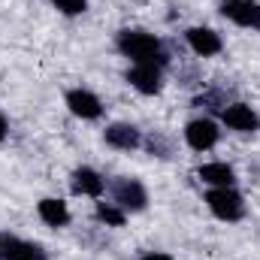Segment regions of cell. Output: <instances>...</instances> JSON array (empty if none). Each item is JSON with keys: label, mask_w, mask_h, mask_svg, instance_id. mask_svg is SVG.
Returning <instances> with one entry per match:
<instances>
[{"label": "cell", "mask_w": 260, "mask_h": 260, "mask_svg": "<svg viewBox=\"0 0 260 260\" xmlns=\"http://www.w3.org/2000/svg\"><path fill=\"white\" fill-rule=\"evenodd\" d=\"M115 52L127 58L130 64H157L164 70L170 64V52L164 40L145 27H121L115 34Z\"/></svg>", "instance_id": "obj_1"}, {"label": "cell", "mask_w": 260, "mask_h": 260, "mask_svg": "<svg viewBox=\"0 0 260 260\" xmlns=\"http://www.w3.org/2000/svg\"><path fill=\"white\" fill-rule=\"evenodd\" d=\"M106 191H109V200L124 209L127 215H139L148 209L151 197H148V188L136 179V176H115L112 182H106Z\"/></svg>", "instance_id": "obj_2"}, {"label": "cell", "mask_w": 260, "mask_h": 260, "mask_svg": "<svg viewBox=\"0 0 260 260\" xmlns=\"http://www.w3.org/2000/svg\"><path fill=\"white\" fill-rule=\"evenodd\" d=\"M203 200H206V209H209L218 221H224V224H236V221H242L245 212H248L245 197L239 194L236 188H209Z\"/></svg>", "instance_id": "obj_3"}, {"label": "cell", "mask_w": 260, "mask_h": 260, "mask_svg": "<svg viewBox=\"0 0 260 260\" xmlns=\"http://www.w3.org/2000/svg\"><path fill=\"white\" fill-rule=\"evenodd\" d=\"M182 136H185V145L191 151H200V154L203 151H212L221 142V121H215L209 115H197V118H191L185 124Z\"/></svg>", "instance_id": "obj_4"}, {"label": "cell", "mask_w": 260, "mask_h": 260, "mask_svg": "<svg viewBox=\"0 0 260 260\" xmlns=\"http://www.w3.org/2000/svg\"><path fill=\"white\" fill-rule=\"evenodd\" d=\"M218 121L233 133H257L260 130V115L251 103H242V100H230L221 112H218Z\"/></svg>", "instance_id": "obj_5"}, {"label": "cell", "mask_w": 260, "mask_h": 260, "mask_svg": "<svg viewBox=\"0 0 260 260\" xmlns=\"http://www.w3.org/2000/svg\"><path fill=\"white\" fill-rule=\"evenodd\" d=\"M64 106L70 109V115H76L79 121H100L103 118V100L91 88H67Z\"/></svg>", "instance_id": "obj_6"}, {"label": "cell", "mask_w": 260, "mask_h": 260, "mask_svg": "<svg viewBox=\"0 0 260 260\" xmlns=\"http://www.w3.org/2000/svg\"><path fill=\"white\" fill-rule=\"evenodd\" d=\"M124 82L142 97H157L164 91V67L157 64H130Z\"/></svg>", "instance_id": "obj_7"}, {"label": "cell", "mask_w": 260, "mask_h": 260, "mask_svg": "<svg viewBox=\"0 0 260 260\" xmlns=\"http://www.w3.org/2000/svg\"><path fill=\"white\" fill-rule=\"evenodd\" d=\"M218 12L230 24L245 27V30H257L260 34V3L257 0H221L218 3Z\"/></svg>", "instance_id": "obj_8"}, {"label": "cell", "mask_w": 260, "mask_h": 260, "mask_svg": "<svg viewBox=\"0 0 260 260\" xmlns=\"http://www.w3.org/2000/svg\"><path fill=\"white\" fill-rule=\"evenodd\" d=\"M0 260H49V251L40 242L21 239L9 230H0Z\"/></svg>", "instance_id": "obj_9"}, {"label": "cell", "mask_w": 260, "mask_h": 260, "mask_svg": "<svg viewBox=\"0 0 260 260\" xmlns=\"http://www.w3.org/2000/svg\"><path fill=\"white\" fill-rule=\"evenodd\" d=\"M185 43L188 49L194 52L197 58H215L224 52V37L215 30V27H206V24H194L185 30Z\"/></svg>", "instance_id": "obj_10"}, {"label": "cell", "mask_w": 260, "mask_h": 260, "mask_svg": "<svg viewBox=\"0 0 260 260\" xmlns=\"http://www.w3.org/2000/svg\"><path fill=\"white\" fill-rule=\"evenodd\" d=\"M70 194L88 197V200H100V197L106 194V179L94 167H76L70 173Z\"/></svg>", "instance_id": "obj_11"}, {"label": "cell", "mask_w": 260, "mask_h": 260, "mask_svg": "<svg viewBox=\"0 0 260 260\" xmlns=\"http://www.w3.org/2000/svg\"><path fill=\"white\" fill-rule=\"evenodd\" d=\"M142 139H145L142 130L130 121H112L103 130V142L115 151H136V148H142Z\"/></svg>", "instance_id": "obj_12"}, {"label": "cell", "mask_w": 260, "mask_h": 260, "mask_svg": "<svg viewBox=\"0 0 260 260\" xmlns=\"http://www.w3.org/2000/svg\"><path fill=\"white\" fill-rule=\"evenodd\" d=\"M194 176L206 185V188H236L239 176L227 160H206L194 170Z\"/></svg>", "instance_id": "obj_13"}, {"label": "cell", "mask_w": 260, "mask_h": 260, "mask_svg": "<svg viewBox=\"0 0 260 260\" xmlns=\"http://www.w3.org/2000/svg\"><path fill=\"white\" fill-rule=\"evenodd\" d=\"M37 218L52 230H64L73 221V212L61 197H43V200H37Z\"/></svg>", "instance_id": "obj_14"}, {"label": "cell", "mask_w": 260, "mask_h": 260, "mask_svg": "<svg viewBox=\"0 0 260 260\" xmlns=\"http://www.w3.org/2000/svg\"><path fill=\"white\" fill-rule=\"evenodd\" d=\"M127 218H130V215L124 212V209H118L112 200L106 203V200L100 197V200L94 203V221H100V224H106V227H124V224H127Z\"/></svg>", "instance_id": "obj_15"}, {"label": "cell", "mask_w": 260, "mask_h": 260, "mask_svg": "<svg viewBox=\"0 0 260 260\" xmlns=\"http://www.w3.org/2000/svg\"><path fill=\"white\" fill-rule=\"evenodd\" d=\"M142 145H145V148H148V154H154V157H170V154H173L170 139H167V136H160V133H151L148 139H142Z\"/></svg>", "instance_id": "obj_16"}, {"label": "cell", "mask_w": 260, "mask_h": 260, "mask_svg": "<svg viewBox=\"0 0 260 260\" xmlns=\"http://www.w3.org/2000/svg\"><path fill=\"white\" fill-rule=\"evenodd\" d=\"M61 15L67 18H76V15H85L88 12V0H49Z\"/></svg>", "instance_id": "obj_17"}, {"label": "cell", "mask_w": 260, "mask_h": 260, "mask_svg": "<svg viewBox=\"0 0 260 260\" xmlns=\"http://www.w3.org/2000/svg\"><path fill=\"white\" fill-rule=\"evenodd\" d=\"M139 260H176V257L167 254V251H145V254H139Z\"/></svg>", "instance_id": "obj_18"}, {"label": "cell", "mask_w": 260, "mask_h": 260, "mask_svg": "<svg viewBox=\"0 0 260 260\" xmlns=\"http://www.w3.org/2000/svg\"><path fill=\"white\" fill-rule=\"evenodd\" d=\"M6 136H9V118H6V112L0 109V142H6Z\"/></svg>", "instance_id": "obj_19"}]
</instances>
